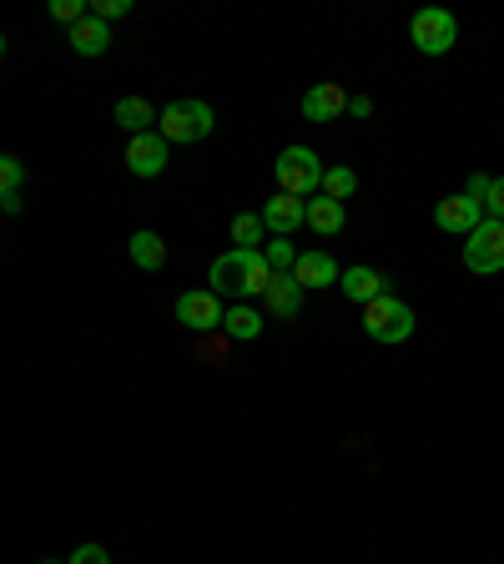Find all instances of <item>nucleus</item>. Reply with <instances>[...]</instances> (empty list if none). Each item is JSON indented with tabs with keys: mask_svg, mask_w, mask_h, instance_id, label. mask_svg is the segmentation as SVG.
<instances>
[{
	"mask_svg": "<svg viewBox=\"0 0 504 564\" xmlns=\"http://www.w3.org/2000/svg\"><path fill=\"white\" fill-rule=\"evenodd\" d=\"M413 328H419V317H413V308L398 302L394 292L363 308V333H369L373 343H388V348H394V343H409Z\"/></svg>",
	"mask_w": 504,
	"mask_h": 564,
	"instance_id": "nucleus-3",
	"label": "nucleus"
},
{
	"mask_svg": "<svg viewBox=\"0 0 504 564\" xmlns=\"http://www.w3.org/2000/svg\"><path fill=\"white\" fill-rule=\"evenodd\" d=\"M409 40L419 56H449L454 40H459V21H454L444 5H424V11H413V21H409Z\"/></svg>",
	"mask_w": 504,
	"mask_h": 564,
	"instance_id": "nucleus-4",
	"label": "nucleus"
},
{
	"mask_svg": "<svg viewBox=\"0 0 504 564\" xmlns=\"http://www.w3.org/2000/svg\"><path fill=\"white\" fill-rule=\"evenodd\" d=\"M86 15H92L86 0H51V21H61V26H81Z\"/></svg>",
	"mask_w": 504,
	"mask_h": 564,
	"instance_id": "nucleus-23",
	"label": "nucleus"
},
{
	"mask_svg": "<svg viewBox=\"0 0 504 564\" xmlns=\"http://www.w3.org/2000/svg\"><path fill=\"white\" fill-rule=\"evenodd\" d=\"M248 263H252V252L232 248L207 267V283H213L217 298H242V288H248Z\"/></svg>",
	"mask_w": 504,
	"mask_h": 564,
	"instance_id": "nucleus-9",
	"label": "nucleus"
},
{
	"mask_svg": "<svg viewBox=\"0 0 504 564\" xmlns=\"http://www.w3.org/2000/svg\"><path fill=\"white\" fill-rule=\"evenodd\" d=\"M344 202H333V197H313L308 202V227H313V232H323V237H338L344 232Z\"/></svg>",
	"mask_w": 504,
	"mask_h": 564,
	"instance_id": "nucleus-19",
	"label": "nucleus"
},
{
	"mask_svg": "<svg viewBox=\"0 0 504 564\" xmlns=\"http://www.w3.org/2000/svg\"><path fill=\"white\" fill-rule=\"evenodd\" d=\"M232 242H238L242 252H263V248H267L263 212H238V217H232Z\"/></svg>",
	"mask_w": 504,
	"mask_h": 564,
	"instance_id": "nucleus-20",
	"label": "nucleus"
},
{
	"mask_svg": "<svg viewBox=\"0 0 504 564\" xmlns=\"http://www.w3.org/2000/svg\"><path fill=\"white\" fill-rule=\"evenodd\" d=\"M484 217L504 223V177H494V182H490V197H484Z\"/></svg>",
	"mask_w": 504,
	"mask_h": 564,
	"instance_id": "nucleus-26",
	"label": "nucleus"
},
{
	"mask_svg": "<svg viewBox=\"0 0 504 564\" xmlns=\"http://www.w3.org/2000/svg\"><path fill=\"white\" fill-rule=\"evenodd\" d=\"M127 252H132V263L142 267V273H161V267H167V242H161L157 232H132Z\"/></svg>",
	"mask_w": 504,
	"mask_h": 564,
	"instance_id": "nucleus-18",
	"label": "nucleus"
},
{
	"mask_svg": "<svg viewBox=\"0 0 504 564\" xmlns=\"http://www.w3.org/2000/svg\"><path fill=\"white\" fill-rule=\"evenodd\" d=\"M348 111H353V117H373V101L369 96H348Z\"/></svg>",
	"mask_w": 504,
	"mask_h": 564,
	"instance_id": "nucleus-29",
	"label": "nucleus"
},
{
	"mask_svg": "<svg viewBox=\"0 0 504 564\" xmlns=\"http://www.w3.org/2000/svg\"><path fill=\"white\" fill-rule=\"evenodd\" d=\"M21 182H26V161L0 157V192H21Z\"/></svg>",
	"mask_w": 504,
	"mask_h": 564,
	"instance_id": "nucleus-24",
	"label": "nucleus"
},
{
	"mask_svg": "<svg viewBox=\"0 0 504 564\" xmlns=\"http://www.w3.org/2000/svg\"><path fill=\"white\" fill-rule=\"evenodd\" d=\"M479 223H484V207H479L469 192H454V197H444V202L434 207V227H439V232L469 237Z\"/></svg>",
	"mask_w": 504,
	"mask_h": 564,
	"instance_id": "nucleus-7",
	"label": "nucleus"
},
{
	"mask_svg": "<svg viewBox=\"0 0 504 564\" xmlns=\"http://www.w3.org/2000/svg\"><path fill=\"white\" fill-rule=\"evenodd\" d=\"M273 177H278V192L313 202V197H323V177H328V167L319 161L313 146H283L278 161H273Z\"/></svg>",
	"mask_w": 504,
	"mask_h": 564,
	"instance_id": "nucleus-1",
	"label": "nucleus"
},
{
	"mask_svg": "<svg viewBox=\"0 0 504 564\" xmlns=\"http://www.w3.org/2000/svg\"><path fill=\"white\" fill-rule=\"evenodd\" d=\"M92 15L96 21H121V15H132V0H92Z\"/></svg>",
	"mask_w": 504,
	"mask_h": 564,
	"instance_id": "nucleus-25",
	"label": "nucleus"
},
{
	"mask_svg": "<svg viewBox=\"0 0 504 564\" xmlns=\"http://www.w3.org/2000/svg\"><path fill=\"white\" fill-rule=\"evenodd\" d=\"M67 564H111V554L107 550H101V544H81V550L76 554H71V560Z\"/></svg>",
	"mask_w": 504,
	"mask_h": 564,
	"instance_id": "nucleus-27",
	"label": "nucleus"
},
{
	"mask_svg": "<svg viewBox=\"0 0 504 564\" xmlns=\"http://www.w3.org/2000/svg\"><path fill=\"white\" fill-rule=\"evenodd\" d=\"M465 267H469L475 277L504 273V223L484 217V223L469 232V242H465Z\"/></svg>",
	"mask_w": 504,
	"mask_h": 564,
	"instance_id": "nucleus-5",
	"label": "nucleus"
},
{
	"mask_svg": "<svg viewBox=\"0 0 504 564\" xmlns=\"http://www.w3.org/2000/svg\"><path fill=\"white\" fill-rule=\"evenodd\" d=\"M40 564H61V560H40Z\"/></svg>",
	"mask_w": 504,
	"mask_h": 564,
	"instance_id": "nucleus-31",
	"label": "nucleus"
},
{
	"mask_svg": "<svg viewBox=\"0 0 504 564\" xmlns=\"http://www.w3.org/2000/svg\"><path fill=\"white\" fill-rule=\"evenodd\" d=\"M263 328H267V317L257 313V308H248V302H232V308H227V317H223V333H227L232 343L263 338Z\"/></svg>",
	"mask_w": 504,
	"mask_h": 564,
	"instance_id": "nucleus-16",
	"label": "nucleus"
},
{
	"mask_svg": "<svg viewBox=\"0 0 504 564\" xmlns=\"http://www.w3.org/2000/svg\"><path fill=\"white\" fill-rule=\"evenodd\" d=\"M263 308H267V317H273V323H288V317H298V308H303V288H298V277H292V273L273 277V288H267Z\"/></svg>",
	"mask_w": 504,
	"mask_h": 564,
	"instance_id": "nucleus-13",
	"label": "nucleus"
},
{
	"mask_svg": "<svg viewBox=\"0 0 504 564\" xmlns=\"http://www.w3.org/2000/svg\"><path fill=\"white\" fill-rule=\"evenodd\" d=\"M338 288H344L348 302H359V308H369V302L388 298V277L379 273V267H348L344 277H338Z\"/></svg>",
	"mask_w": 504,
	"mask_h": 564,
	"instance_id": "nucleus-11",
	"label": "nucleus"
},
{
	"mask_svg": "<svg viewBox=\"0 0 504 564\" xmlns=\"http://www.w3.org/2000/svg\"><path fill=\"white\" fill-rule=\"evenodd\" d=\"M167 136L161 132H142L127 142V167H132V177H161L167 171Z\"/></svg>",
	"mask_w": 504,
	"mask_h": 564,
	"instance_id": "nucleus-8",
	"label": "nucleus"
},
{
	"mask_svg": "<svg viewBox=\"0 0 504 564\" xmlns=\"http://www.w3.org/2000/svg\"><path fill=\"white\" fill-rule=\"evenodd\" d=\"M223 317H227V308H223V298H217L213 288L207 292H182V298H177V323L192 328V333H223Z\"/></svg>",
	"mask_w": 504,
	"mask_h": 564,
	"instance_id": "nucleus-6",
	"label": "nucleus"
},
{
	"mask_svg": "<svg viewBox=\"0 0 504 564\" xmlns=\"http://www.w3.org/2000/svg\"><path fill=\"white\" fill-rule=\"evenodd\" d=\"M0 207H5V217H15L26 202H21V192H0Z\"/></svg>",
	"mask_w": 504,
	"mask_h": 564,
	"instance_id": "nucleus-30",
	"label": "nucleus"
},
{
	"mask_svg": "<svg viewBox=\"0 0 504 564\" xmlns=\"http://www.w3.org/2000/svg\"><path fill=\"white\" fill-rule=\"evenodd\" d=\"M348 111V92L338 81H319L313 92L303 96V117L308 121H338Z\"/></svg>",
	"mask_w": 504,
	"mask_h": 564,
	"instance_id": "nucleus-12",
	"label": "nucleus"
},
{
	"mask_svg": "<svg viewBox=\"0 0 504 564\" xmlns=\"http://www.w3.org/2000/svg\"><path fill=\"white\" fill-rule=\"evenodd\" d=\"M111 121H117L121 132L142 136V132H157L161 111H152V101H142V96H121V101L111 106Z\"/></svg>",
	"mask_w": 504,
	"mask_h": 564,
	"instance_id": "nucleus-15",
	"label": "nucleus"
},
{
	"mask_svg": "<svg viewBox=\"0 0 504 564\" xmlns=\"http://www.w3.org/2000/svg\"><path fill=\"white\" fill-rule=\"evenodd\" d=\"M353 192H359V171L353 167H328V177H323V197L348 202Z\"/></svg>",
	"mask_w": 504,
	"mask_h": 564,
	"instance_id": "nucleus-21",
	"label": "nucleus"
},
{
	"mask_svg": "<svg viewBox=\"0 0 504 564\" xmlns=\"http://www.w3.org/2000/svg\"><path fill=\"white\" fill-rule=\"evenodd\" d=\"M490 182H494V177H484V171H475V177H469V187H465V192L479 202V207H484V197H490Z\"/></svg>",
	"mask_w": 504,
	"mask_h": 564,
	"instance_id": "nucleus-28",
	"label": "nucleus"
},
{
	"mask_svg": "<svg viewBox=\"0 0 504 564\" xmlns=\"http://www.w3.org/2000/svg\"><path fill=\"white\" fill-rule=\"evenodd\" d=\"M263 257H267V263H273V273H292V267H298V257H303V252L292 248L288 237H273V242H267V248H263Z\"/></svg>",
	"mask_w": 504,
	"mask_h": 564,
	"instance_id": "nucleus-22",
	"label": "nucleus"
},
{
	"mask_svg": "<svg viewBox=\"0 0 504 564\" xmlns=\"http://www.w3.org/2000/svg\"><path fill=\"white\" fill-rule=\"evenodd\" d=\"M292 277H298V288H313V292H319V288H338V277H344V273H338V263H333V257H328V252H303V257H298V267H292Z\"/></svg>",
	"mask_w": 504,
	"mask_h": 564,
	"instance_id": "nucleus-14",
	"label": "nucleus"
},
{
	"mask_svg": "<svg viewBox=\"0 0 504 564\" xmlns=\"http://www.w3.org/2000/svg\"><path fill=\"white\" fill-rule=\"evenodd\" d=\"M107 46H111V26H107V21L86 15L81 26H71V51H76V56H101Z\"/></svg>",
	"mask_w": 504,
	"mask_h": 564,
	"instance_id": "nucleus-17",
	"label": "nucleus"
},
{
	"mask_svg": "<svg viewBox=\"0 0 504 564\" xmlns=\"http://www.w3.org/2000/svg\"><path fill=\"white\" fill-rule=\"evenodd\" d=\"M263 223L273 237H292L298 227H308V202L288 197V192H273V197L263 202Z\"/></svg>",
	"mask_w": 504,
	"mask_h": 564,
	"instance_id": "nucleus-10",
	"label": "nucleus"
},
{
	"mask_svg": "<svg viewBox=\"0 0 504 564\" xmlns=\"http://www.w3.org/2000/svg\"><path fill=\"white\" fill-rule=\"evenodd\" d=\"M213 106L207 101H192V96H177V101L161 106V121H157V132L167 136V142H202V136H213Z\"/></svg>",
	"mask_w": 504,
	"mask_h": 564,
	"instance_id": "nucleus-2",
	"label": "nucleus"
}]
</instances>
